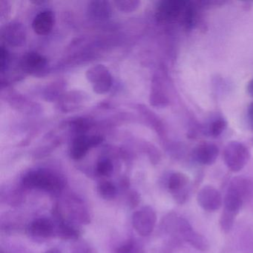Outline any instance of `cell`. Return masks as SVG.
<instances>
[{"instance_id":"cell-1","label":"cell","mask_w":253,"mask_h":253,"mask_svg":"<svg viewBox=\"0 0 253 253\" xmlns=\"http://www.w3.org/2000/svg\"><path fill=\"white\" fill-rule=\"evenodd\" d=\"M245 200L235 189L228 187L227 192L223 198V210L220 215V229L225 233L230 232L233 227L236 216L241 211Z\"/></svg>"},{"instance_id":"cell-2","label":"cell","mask_w":253,"mask_h":253,"mask_svg":"<svg viewBox=\"0 0 253 253\" xmlns=\"http://www.w3.org/2000/svg\"><path fill=\"white\" fill-rule=\"evenodd\" d=\"M223 161L227 168L238 172L245 167L250 158L248 148L239 142H230L223 150Z\"/></svg>"},{"instance_id":"cell-3","label":"cell","mask_w":253,"mask_h":253,"mask_svg":"<svg viewBox=\"0 0 253 253\" xmlns=\"http://www.w3.org/2000/svg\"><path fill=\"white\" fill-rule=\"evenodd\" d=\"M25 186L42 189L48 192H57L63 188L61 179L53 173L46 171H35L29 173L23 179Z\"/></svg>"},{"instance_id":"cell-4","label":"cell","mask_w":253,"mask_h":253,"mask_svg":"<svg viewBox=\"0 0 253 253\" xmlns=\"http://www.w3.org/2000/svg\"><path fill=\"white\" fill-rule=\"evenodd\" d=\"M175 231L180 238L198 251H207L210 248L208 240L195 230L191 223L184 217H179L174 221Z\"/></svg>"},{"instance_id":"cell-5","label":"cell","mask_w":253,"mask_h":253,"mask_svg":"<svg viewBox=\"0 0 253 253\" xmlns=\"http://www.w3.org/2000/svg\"><path fill=\"white\" fill-rule=\"evenodd\" d=\"M167 187L174 199L180 204L186 202L190 192L189 177L180 172L172 173L169 177Z\"/></svg>"},{"instance_id":"cell-6","label":"cell","mask_w":253,"mask_h":253,"mask_svg":"<svg viewBox=\"0 0 253 253\" xmlns=\"http://www.w3.org/2000/svg\"><path fill=\"white\" fill-rule=\"evenodd\" d=\"M187 3V1L183 0L164 1L158 6L157 12L158 18L162 22L174 20H179L180 22Z\"/></svg>"},{"instance_id":"cell-7","label":"cell","mask_w":253,"mask_h":253,"mask_svg":"<svg viewBox=\"0 0 253 253\" xmlns=\"http://www.w3.org/2000/svg\"><path fill=\"white\" fill-rule=\"evenodd\" d=\"M198 205L205 211H217L223 204L221 194L211 186H205L201 188L197 195Z\"/></svg>"},{"instance_id":"cell-8","label":"cell","mask_w":253,"mask_h":253,"mask_svg":"<svg viewBox=\"0 0 253 253\" xmlns=\"http://www.w3.org/2000/svg\"><path fill=\"white\" fill-rule=\"evenodd\" d=\"M156 223V214L149 207L140 210L134 216V224L136 229L140 231L142 235H149L153 230Z\"/></svg>"},{"instance_id":"cell-9","label":"cell","mask_w":253,"mask_h":253,"mask_svg":"<svg viewBox=\"0 0 253 253\" xmlns=\"http://www.w3.org/2000/svg\"><path fill=\"white\" fill-rule=\"evenodd\" d=\"M101 138L99 136H91L87 137L85 135H80L75 139L72 143L71 155L74 159L79 160L86 155L90 148L97 146L100 143Z\"/></svg>"},{"instance_id":"cell-10","label":"cell","mask_w":253,"mask_h":253,"mask_svg":"<svg viewBox=\"0 0 253 253\" xmlns=\"http://www.w3.org/2000/svg\"><path fill=\"white\" fill-rule=\"evenodd\" d=\"M219 155V149L212 143H205L195 148L193 158L198 164L210 166L217 161Z\"/></svg>"},{"instance_id":"cell-11","label":"cell","mask_w":253,"mask_h":253,"mask_svg":"<svg viewBox=\"0 0 253 253\" xmlns=\"http://www.w3.org/2000/svg\"><path fill=\"white\" fill-rule=\"evenodd\" d=\"M89 80L94 85L97 92L103 93L107 91L112 85V78L106 68L98 66L88 71Z\"/></svg>"},{"instance_id":"cell-12","label":"cell","mask_w":253,"mask_h":253,"mask_svg":"<svg viewBox=\"0 0 253 253\" xmlns=\"http://www.w3.org/2000/svg\"><path fill=\"white\" fill-rule=\"evenodd\" d=\"M54 14L50 11H43L35 17L32 23L34 30L38 35H48L54 26Z\"/></svg>"},{"instance_id":"cell-13","label":"cell","mask_w":253,"mask_h":253,"mask_svg":"<svg viewBox=\"0 0 253 253\" xmlns=\"http://www.w3.org/2000/svg\"><path fill=\"white\" fill-rule=\"evenodd\" d=\"M46 60L38 53L31 52L24 56L23 59V69L29 72H36L45 67Z\"/></svg>"},{"instance_id":"cell-14","label":"cell","mask_w":253,"mask_h":253,"mask_svg":"<svg viewBox=\"0 0 253 253\" xmlns=\"http://www.w3.org/2000/svg\"><path fill=\"white\" fill-rule=\"evenodd\" d=\"M229 187L237 191L245 201L250 199L253 194V183L250 179L246 177H235L231 181Z\"/></svg>"},{"instance_id":"cell-15","label":"cell","mask_w":253,"mask_h":253,"mask_svg":"<svg viewBox=\"0 0 253 253\" xmlns=\"http://www.w3.org/2000/svg\"><path fill=\"white\" fill-rule=\"evenodd\" d=\"M31 232L37 236L47 238L53 232V225L49 220L42 218L35 220L30 227Z\"/></svg>"},{"instance_id":"cell-16","label":"cell","mask_w":253,"mask_h":253,"mask_svg":"<svg viewBox=\"0 0 253 253\" xmlns=\"http://www.w3.org/2000/svg\"><path fill=\"white\" fill-rule=\"evenodd\" d=\"M227 123L223 118H219L211 123L210 127V133L213 137H218L226 129Z\"/></svg>"},{"instance_id":"cell-17","label":"cell","mask_w":253,"mask_h":253,"mask_svg":"<svg viewBox=\"0 0 253 253\" xmlns=\"http://www.w3.org/2000/svg\"><path fill=\"white\" fill-rule=\"evenodd\" d=\"M112 169H113V166L112 163L108 160H103L99 163L97 165V172L100 175L107 176L112 173Z\"/></svg>"},{"instance_id":"cell-18","label":"cell","mask_w":253,"mask_h":253,"mask_svg":"<svg viewBox=\"0 0 253 253\" xmlns=\"http://www.w3.org/2000/svg\"><path fill=\"white\" fill-rule=\"evenodd\" d=\"M100 192L104 198H112L116 193V189L115 186L111 183H103L100 185Z\"/></svg>"},{"instance_id":"cell-19","label":"cell","mask_w":253,"mask_h":253,"mask_svg":"<svg viewBox=\"0 0 253 253\" xmlns=\"http://www.w3.org/2000/svg\"><path fill=\"white\" fill-rule=\"evenodd\" d=\"M94 5L93 6L92 13L97 16L99 18L103 17L107 15L108 8L106 6V2H94Z\"/></svg>"},{"instance_id":"cell-20","label":"cell","mask_w":253,"mask_h":253,"mask_svg":"<svg viewBox=\"0 0 253 253\" xmlns=\"http://www.w3.org/2000/svg\"><path fill=\"white\" fill-rule=\"evenodd\" d=\"M115 3L118 5V8L123 11H132L137 8L139 2L135 1H119Z\"/></svg>"},{"instance_id":"cell-21","label":"cell","mask_w":253,"mask_h":253,"mask_svg":"<svg viewBox=\"0 0 253 253\" xmlns=\"http://www.w3.org/2000/svg\"><path fill=\"white\" fill-rule=\"evenodd\" d=\"M8 51L3 46H2L1 49H0V69H1L2 72L5 69L6 65L8 64Z\"/></svg>"},{"instance_id":"cell-22","label":"cell","mask_w":253,"mask_h":253,"mask_svg":"<svg viewBox=\"0 0 253 253\" xmlns=\"http://www.w3.org/2000/svg\"><path fill=\"white\" fill-rule=\"evenodd\" d=\"M120 253H134V249L132 246H125L121 249V252Z\"/></svg>"},{"instance_id":"cell-23","label":"cell","mask_w":253,"mask_h":253,"mask_svg":"<svg viewBox=\"0 0 253 253\" xmlns=\"http://www.w3.org/2000/svg\"><path fill=\"white\" fill-rule=\"evenodd\" d=\"M249 118H250V121L253 125V103H251L250 108H249Z\"/></svg>"},{"instance_id":"cell-24","label":"cell","mask_w":253,"mask_h":253,"mask_svg":"<svg viewBox=\"0 0 253 253\" xmlns=\"http://www.w3.org/2000/svg\"><path fill=\"white\" fill-rule=\"evenodd\" d=\"M247 90L248 92L250 93V95L253 97V79L249 83L248 86H247Z\"/></svg>"}]
</instances>
